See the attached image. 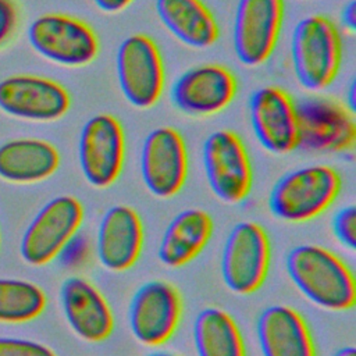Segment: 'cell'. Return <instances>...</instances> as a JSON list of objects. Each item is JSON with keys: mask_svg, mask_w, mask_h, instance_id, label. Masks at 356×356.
<instances>
[{"mask_svg": "<svg viewBox=\"0 0 356 356\" xmlns=\"http://www.w3.org/2000/svg\"><path fill=\"white\" fill-rule=\"evenodd\" d=\"M289 54L298 83L306 90H323L334 82L341 68V32L328 17L307 15L292 31Z\"/></svg>", "mask_w": 356, "mask_h": 356, "instance_id": "2", "label": "cell"}, {"mask_svg": "<svg viewBox=\"0 0 356 356\" xmlns=\"http://www.w3.org/2000/svg\"><path fill=\"white\" fill-rule=\"evenodd\" d=\"M147 356H179V355H175V353H171V352H164V350H157V352L149 353Z\"/></svg>", "mask_w": 356, "mask_h": 356, "instance_id": "32", "label": "cell"}, {"mask_svg": "<svg viewBox=\"0 0 356 356\" xmlns=\"http://www.w3.org/2000/svg\"><path fill=\"white\" fill-rule=\"evenodd\" d=\"M341 22L343 25V28L350 32L355 33L356 31V1L355 0H349L341 11Z\"/></svg>", "mask_w": 356, "mask_h": 356, "instance_id": "28", "label": "cell"}, {"mask_svg": "<svg viewBox=\"0 0 356 356\" xmlns=\"http://www.w3.org/2000/svg\"><path fill=\"white\" fill-rule=\"evenodd\" d=\"M342 188L339 172L327 164H313L284 174L268 193L270 213L285 222L310 221L325 211Z\"/></svg>", "mask_w": 356, "mask_h": 356, "instance_id": "3", "label": "cell"}, {"mask_svg": "<svg viewBox=\"0 0 356 356\" xmlns=\"http://www.w3.org/2000/svg\"><path fill=\"white\" fill-rule=\"evenodd\" d=\"M249 118L261 147L271 154L298 149V117L292 97L280 86L256 89L249 99Z\"/></svg>", "mask_w": 356, "mask_h": 356, "instance_id": "15", "label": "cell"}, {"mask_svg": "<svg viewBox=\"0 0 356 356\" xmlns=\"http://www.w3.org/2000/svg\"><path fill=\"white\" fill-rule=\"evenodd\" d=\"M202 161L209 188L220 202L236 204L249 196L253 171L248 150L236 132H211L203 142Z\"/></svg>", "mask_w": 356, "mask_h": 356, "instance_id": "5", "label": "cell"}, {"mask_svg": "<svg viewBox=\"0 0 356 356\" xmlns=\"http://www.w3.org/2000/svg\"><path fill=\"white\" fill-rule=\"evenodd\" d=\"M192 339L197 356H246L236 321L220 307L209 306L196 314Z\"/></svg>", "mask_w": 356, "mask_h": 356, "instance_id": "23", "label": "cell"}, {"mask_svg": "<svg viewBox=\"0 0 356 356\" xmlns=\"http://www.w3.org/2000/svg\"><path fill=\"white\" fill-rule=\"evenodd\" d=\"M284 19V0H238L232 47L246 67H257L273 54Z\"/></svg>", "mask_w": 356, "mask_h": 356, "instance_id": "12", "label": "cell"}, {"mask_svg": "<svg viewBox=\"0 0 356 356\" xmlns=\"http://www.w3.org/2000/svg\"><path fill=\"white\" fill-rule=\"evenodd\" d=\"M332 234L348 250H356V207L353 204L339 209L331 221Z\"/></svg>", "mask_w": 356, "mask_h": 356, "instance_id": "25", "label": "cell"}, {"mask_svg": "<svg viewBox=\"0 0 356 356\" xmlns=\"http://www.w3.org/2000/svg\"><path fill=\"white\" fill-rule=\"evenodd\" d=\"M182 314L178 289L168 281L152 280L142 284L128 306L132 337L145 346L165 343L177 331Z\"/></svg>", "mask_w": 356, "mask_h": 356, "instance_id": "11", "label": "cell"}, {"mask_svg": "<svg viewBox=\"0 0 356 356\" xmlns=\"http://www.w3.org/2000/svg\"><path fill=\"white\" fill-rule=\"evenodd\" d=\"M188 167L186 145L175 128L159 127L146 135L140 150V175L153 196H175L186 181Z\"/></svg>", "mask_w": 356, "mask_h": 356, "instance_id": "13", "label": "cell"}, {"mask_svg": "<svg viewBox=\"0 0 356 356\" xmlns=\"http://www.w3.org/2000/svg\"><path fill=\"white\" fill-rule=\"evenodd\" d=\"M83 221V206L75 196L50 199L28 224L19 243L25 263L40 267L56 259L71 242Z\"/></svg>", "mask_w": 356, "mask_h": 356, "instance_id": "6", "label": "cell"}, {"mask_svg": "<svg viewBox=\"0 0 356 356\" xmlns=\"http://www.w3.org/2000/svg\"><path fill=\"white\" fill-rule=\"evenodd\" d=\"M96 7L103 13L115 14L127 8L134 0H93Z\"/></svg>", "mask_w": 356, "mask_h": 356, "instance_id": "29", "label": "cell"}, {"mask_svg": "<svg viewBox=\"0 0 356 356\" xmlns=\"http://www.w3.org/2000/svg\"><path fill=\"white\" fill-rule=\"evenodd\" d=\"M298 147L317 153H342L356 145L355 114L337 99L314 96L295 103Z\"/></svg>", "mask_w": 356, "mask_h": 356, "instance_id": "7", "label": "cell"}, {"mask_svg": "<svg viewBox=\"0 0 356 356\" xmlns=\"http://www.w3.org/2000/svg\"><path fill=\"white\" fill-rule=\"evenodd\" d=\"M0 356H57L47 345L24 338L0 337Z\"/></svg>", "mask_w": 356, "mask_h": 356, "instance_id": "26", "label": "cell"}, {"mask_svg": "<svg viewBox=\"0 0 356 356\" xmlns=\"http://www.w3.org/2000/svg\"><path fill=\"white\" fill-rule=\"evenodd\" d=\"M332 356H356V349L353 346H342Z\"/></svg>", "mask_w": 356, "mask_h": 356, "instance_id": "31", "label": "cell"}, {"mask_svg": "<svg viewBox=\"0 0 356 356\" xmlns=\"http://www.w3.org/2000/svg\"><path fill=\"white\" fill-rule=\"evenodd\" d=\"M46 293L35 282L0 278V323L22 324L35 320L46 307Z\"/></svg>", "mask_w": 356, "mask_h": 356, "instance_id": "24", "label": "cell"}, {"mask_svg": "<svg viewBox=\"0 0 356 356\" xmlns=\"http://www.w3.org/2000/svg\"><path fill=\"white\" fill-rule=\"evenodd\" d=\"M285 270L295 288L313 305L346 312L356 303V281L349 266L334 252L313 243L292 248Z\"/></svg>", "mask_w": 356, "mask_h": 356, "instance_id": "1", "label": "cell"}, {"mask_svg": "<svg viewBox=\"0 0 356 356\" xmlns=\"http://www.w3.org/2000/svg\"><path fill=\"white\" fill-rule=\"evenodd\" d=\"M143 241V222L138 211L127 204L111 206L97 225V260L108 271L129 270L140 256Z\"/></svg>", "mask_w": 356, "mask_h": 356, "instance_id": "17", "label": "cell"}, {"mask_svg": "<svg viewBox=\"0 0 356 356\" xmlns=\"http://www.w3.org/2000/svg\"><path fill=\"white\" fill-rule=\"evenodd\" d=\"M270 239L254 221H241L232 227L224 242L220 259L221 280L236 295L256 292L267 278Z\"/></svg>", "mask_w": 356, "mask_h": 356, "instance_id": "4", "label": "cell"}, {"mask_svg": "<svg viewBox=\"0 0 356 356\" xmlns=\"http://www.w3.org/2000/svg\"><path fill=\"white\" fill-rule=\"evenodd\" d=\"M213 234V218L202 209H185L165 227L157 257L168 268H178L196 259Z\"/></svg>", "mask_w": 356, "mask_h": 356, "instance_id": "20", "label": "cell"}, {"mask_svg": "<svg viewBox=\"0 0 356 356\" xmlns=\"http://www.w3.org/2000/svg\"><path fill=\"white\" fill-rule=\"evenodd\" d=\"M60 165V153L47 140L13 139L0 145V178L14 184L47 179Z\"/></svg>", "mask_w": 356, "mask_h": 356, "instance_id": "21", "label": "cell"}, {"mask_svg": "<svg viewBox=\"0 0 356 356\" xmlns=\"http://www.w3.org/2000/svg\"><path fill=\"white\" fill-rule=\"evenodd\" d=\"M345 106L355 114L356 113V82L352 81L349 88H348V93H346V102Z\"/></svg>", "mask_w": 356, "mask_h": 356, "instance_id": "30", "label": "cell"}, {"mask_svg": "<svg viewBox=\"0 0 356 356\" xmlns=\"http://www.w3.org/2000/svg\"><path fill=\"white\" fill-rule=\"evenodd\" d=\"M117 79L125 100L136 108L154 106L164 89V64L156 42L145 33H132L115 54Z\"/></svg>", "mask_w": 356, "mask_h": 356, "instance_id": "9", "label": "cell"}, {"mask_svg": "<svg viewBox=\"0 0 356 356\" xmlns=\"http://www.w3.org/2000/svg\"><path fill=\"white\" fill-rule=\"evenodd\" d=\"M70 104L67 89L50 78L11 75L0 81V110L8 115L50 122L61 118Z\"/></svg>", "mask_w": 356, "mask_h": 356, "instance_id": "14", "label": "cell"}, {"mask_svg": "<svg viewBox=\"0 0 356 356\" xmlns=\"http://www.w3.org/2000/svg\"><path fill=\"white\" fill-rule=\"evenodd\" d=\"M154 8L163 26L181 43L206 49L217 42L218 24L202 0H156Z\"/></svg>", "mask_w": 356, "mask_h": 356, "instance_id": "22", "label": "cell"}, {"mask_svg": "<svg viewBox=\"0 0 356 356\" xmlns=\"http://www.w3.org/2000/svg\"><path fill=\"white\" fill-rule=\"evenodd\" d=\"M236 95L235 75L221 64H202L182 72L170 90L171 103L188 115L222 111Z\"/></svg>", "mask_w": 356, "mask_h": 356, "instance_id": "16", "label": "cell"}, {"mask_svg": "<svg viewBox=\"0 0 356 356\" xmlns=\"http://www.w3.org/2000/svg\"><path fill=\"white\" fill-rule=\"evenodd\" d=\"M256 338L261 356H316L310 328L293 307L271 305L256 320Z\"/></svg>", "mask_w": 356, "mask_h": 356, "instance_id": "19", "label": "cell"}, {"mask_svg": "<svg viewBox=\"0 0 356 356\" xmlns=\"http://www.w3.org/2000/svg\"><path fill=\"white\" fill-rule=\"evenodd\" d=\"M18 26V6L15 0H0V47L14 35Z\"/></svg>", "mask_w": 356, "mask_h": 356, "instance_id": "27", "label": "cell"}, {"mask_svg": "<svg viewBox=\"0 0 356 356\" xmlns=\"http://www.w3.org/2000/svg\"><path fill=\"white\" fill-rule=\"evenodd\" d=\"M60 305L67 324L81 339L97 343L111 335L113 310L103 293L86 278H65L60 288Z\"/></svg>", "mask_w": 356, "mask_h": 356, "instance_id": "18", "label": "cell"}, {"mask_svg": "<svg viewBox=\"0 0 356 356\" xmlns=\"http://www.w3.org/2000/svg\"><path fill=\"white\" fill-rule=\"evenodd\" d=\"M28 40L42 57L64 67L88 65L100 49L97 35L86 22L58 13L35 18L28 28Z\"/></svg>", "mask_w": 356, "mask_h": 356, "instance_id": "8", "label": "cell"}, {"mask_svg": "<svg viewBox=\"0 0 356 356\" xmlns=\"http://www.w3.org/2000/svg\"><path fill=\"white\" fill-rule=\"evenodd\" d=\"M125 159V135L118 118L102 113L90 117L78 139V161L83 178L97 189L111 186Z\"/></svg>", "mask_w": 356, "mask_h": 356, "instance_id": "10", "label": "cell"}]
</instances>
